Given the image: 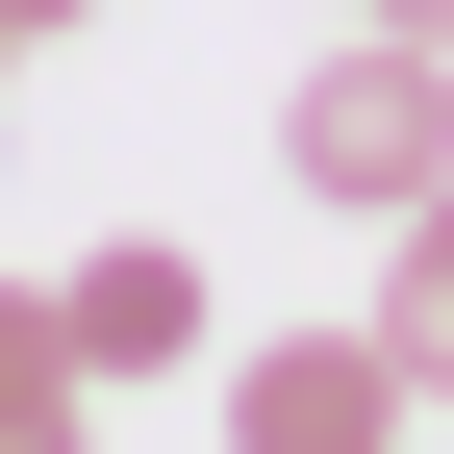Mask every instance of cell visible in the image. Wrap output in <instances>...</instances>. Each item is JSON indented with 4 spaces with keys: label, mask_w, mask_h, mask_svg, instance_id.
Returning a JSON list of instances; mask_svg holds the SVG:
<instances>
[{
    "label": "cell",
    "mask_w": 454,
    "mask_h": 454,
    "mask_svg": "<svg viewBox=\"0 0 454 454\" xmlns=\"http://www.w3.org/2000/svg\"><path fill=\"white\" fill-rule=\"evenodd\" d=\"M51 328H76V404H101V379H177V354H202V253H152V227H127V253L51 278Z\"/></svg>",
    "instance_id": "3"
},
{
    "label": "cell",
    "mask_w": 454,
    "mask_h": 454,
    "mask_svg": "<svg viewBox=\"0 0 454 454\" xmlns=\"http://www.w3.org/2000/svg\"><path fill=\"white\" fill-rule=\"evenodd\" d=\"M0 454H76V404H0Z\"/></svg>",
    "instance_id": "8"
},
{
    "label": "cell",
    "mask_w": 454,
    "mask_h": 454,
    "mask_svg": "<svg viewBox=\"0 0 454 454\" xmlns=\"http://www.w3.org/2000/svg\"><path fill=\"white\" fill-rule=\"evenodd\" d=\"M379 454H404V429H379Z\"/></svg>",
    "instance_id": "9"
},
{
    "label": "cell",
    "mask_w": 454,
    "mask_h": 454,
    "mask_svg": "<svg viewBox=\"0 0 454 454\" xmlns=\"http://www.w3.org/2000/svg\"><path fill=\"white\" fill-rule=\"evenodd\" d=\"M354 26H404V51H454V0H354Z\"/></svg>",
    "instance_id": "7"
},
{
    "label": "cell",
    "mask_w": 454,
    "mask_h": 454,
    "mask_svg": "<svg viewBox=\"0 0 454 454\" xmlns=\"http://www.w3.org/2000/svg\"><path fill=\"white\" fill-rule=\"evenodd\" d=\"M379 354H404V404H454V177L379 227Z\"/></svg>",
    "instance_id": "4"
},
{
    "label": "cell",
    "mask_w": 454,
    "mask_h": 454,
    "mask_svg": "<svg viewBox=\"0 0 454 454\" xmlns=\"http://www.w3.org/2000/svg\"><path fill=\"white\" fill-rule=\"evenodd\" d=\"M278 177H303L328 227H404V202L454 177V51H404V26L303 51V76H278Z\"/></svg>",
    "instance_id": "1"
},
{
    "label": "cell",
    "mask_w": 454,
    "mask_h": 454,
    "mask_svg": "<svg viewBox=\"0 0 454 454\" xmlns=\"http://www.w3.org/2000/svg\"><path fill=\"white\" fill-rule=\"evenodd\" d=\"M51 26H101V0H0V51H51Z\"/></svg>",
    "instance_id": "6"
},
{
    "label": "cell",
    "mask_w": 454,
    "mask_h": 454,
    "mask_svg": "<svg viewBox=\"0 0 454 454\" xmlns=\"http://www.w3.org/2000/svg\"><path fill=\"white\" fill-rule=\"evenodd\" d=\"M0 404H76V328H51V278H0Z\"/></svg>",
    "instance_id": "5"
},
{
    "label": "cell",
    "mask_w": 454,
    "mask_h": 454,
    "mask_svg": "<svg viewBox=\"0 0 454 454\" xmlns=\"http://www.w3.org/2000/svg\"><path fill=\"white\" fill-rule=\"evenodd\" d=\"M404 429V354L379 328H278V354H227V454H379Z\"/></svg>",
    "instance_id": "2"
}]
</instances>
